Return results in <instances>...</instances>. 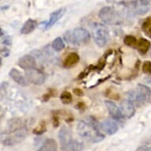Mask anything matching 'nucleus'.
Wrapping results in <instances>:
<instances>
[{
	"label": "nucleus",
	"instance_id": "2",
	"mask_svg": "<svg viewBox=\"0 0 151 151\" xmlns=\"http://www.w3.org/2000/svg\"><path fill=\"white\" fill-rule=\"evenodd\" d=\"M77 132L81 138L91 142H99L104 139V135L100 132L99 128L83 120L78 122Z\"/></svg>",
	"mask_w": 151,
	"mask_h": 151
},
{
	"label": "nucleus",
	"instance_id": "18",
	"mask_svg": "<svg viewBox=\"0 0 151 151\" xmlns=\"http://www.w3.org/2000/svg\"><path fill=\"white\" fill-rule=\"evenodd\" d=\"M150 48V42L148 40L144 38H140L139 40H138L136 49H138L140 54H146V52H148Z\"/></svg>",
	"mask_w": 151,
	"mask_h": 151
},
{
	"label": "nucleus",
	"instance_id": "3",
	"mask_svg": "<svg viewBox=\"0 0 151 151\" xmlns=\"http://www.w3.org/2000/svg\"><path fill=\"white\" fill-rule=\"evenodd\" d=\"M99 17L105 24L120 25L123 22V17L120 13L111 6H104L100 10Z\"/></svg>",
	"mask_w": 151,
	"mask_h": 151
},
{
	"label": "nucleus",
	"instance_id": "29",
	"mask_svg": "<svg viewBox=\"0 0 151 151\" xmlns=\"http://www.w3.org/2000/svg\"><path fill=\"white\" fill-rule=\"evenodd\" d=\"M149 10L148 7L147 6H142V7H139V9H137L136 12L138 14L142 15L145 14L146 13H147V11Z\"/></svg>",
	"mask_w": 151,
	"mask_h": 151
},
{
	"label": "nucleus",
	"instance_id": "34",
	"mask_svg": "<svg viewBox=\"0 0 151 151\" xmlns=\"http://www.w3.org/2000/svg\"><path fill=\"white\" fill-rule=\"evenodd\" d=\"M59 124H60V123H59V120H58V118H56V117H55V118H53V126L55 127H58V125H59Z\"/></svg>",
	"mask_w": 151,
	"mask_h": 151
},
{
	"label": "nucleus",
	"instance_id": "22",
	"mask_svg": "<svg viewBox=\"0 0 151 151\" xmlns=\"http://www.w3.org/2000/svg\"><path fill=\"white\" fill-rule=\"evenodd\" d=\"M137 89L140 90L142 93L145 95L147 102H151V89L148 86H146L145 85L139 84L137 86Z\"/></svg>",
	"mask_w": 151,
	"mask_h": 151
},
{
	"label": "nucleus",
	"instance_id": "5",
	"mask_svg": "<svg viewBox=\"0 0 151 151\" xmlns=\"http://www.w3.org/2000/svg\"><path fill=\"white\" fill-rule=\"evenodd\" d=\"M28 131L26 128L17 129L3 140V143L5 146H14L16 144L22 142L27 136Z\"/></svg>",
	"mask_w": 151,
	"mask_h": 151
},
{
	"label": "nucleus",
	"instance_id": "15",
	"mask_svg": "<svg viewBox=\"0 0 151 151\" xmlns=\"http://www.w3.org/2000/svg\"><path fill=\"white\" fill-rule=\"evenodd\" d=\"M80 57L79 55L75 53V52H71L68 54L65 57L63 62V66L65 68H71V67H74L75 65L78 64V63L79 62Z\"/></svg>",
	"mask_w": 151,
	"mask_h": 151
},
{
	"label": "nucleus",
	"instance_id": "19",
	"mask_svg": "<svg viewBox=\"0 0 151 151\" xmlns=\"http://www.w3.org/2000/svg\"><path fill=\"white\" fill-rule=\"evenodd\" d=\"M142 29L147 37L151 38V17H146L142 23Z\"/></svg>",
	"mask_w": 151,
	"mask_h": 151
},
{
	"label": "nucleus",
	"instance_id": "24",
	"mask_svg": "<svg viewBox=\"0 0 151 151\" xmlns=\"http://www.w3.org/2000/svg\"><path fill=\"white\" fill-rule=\"evenodd\" d=\"M60 100L64 104H69L72 102V95L69 92H63L60 95Z\"/></svg>",
	"mask_w": 151,
	"mask_h": 151
},
{
	"label": "nucleus",
	"instance_id": "23",
	"mask_svg": "<svg viewBox=\"0 0 151 151\" xmlns=\"http://www.w3.org/2000/svg\"><path fill=\"white\" fill-rule=\"evenodd\" d=\"M124 43L127 46H128V47L136 48L137 44H138V40H137L135 37H133V36L127 35V36L124 37Z\"/></svg>",
	"mask_w": 151,
	"mask_h": 151
},
{
	"label": "nucleus",
	"instance_id": "32",
	"mask_svg": "<svg viewBox=\"0 0 151 151\" xmlns=\"http://www.w3.org/2000/svg\"><path fill=\"white\" fill-rule=\"evenodd\" d=\"M139 1H140L142 6H147L151 3V0H139Z\"/></svg>",
	"mask_w": 151,
	"mask_h": 151
},
{
	"label": "nucleus",
	"instance_id": "20",
	"mask_svg": "<svg viewBox=\"0 0 151 151\" xmlns=\"http://www.w3.org/2000/svg\"><path fill=\"white\" fill-rule=\"evenodd\" d=\"M119 3L130 10H133L138 7V0H121Z\"/></svg>",
	"mask_w": 151,
	"mask_h": 151
},
{
	"label": "nucleus",
	"instance_id": "27",
	"mask_svg": "<svg viewBox=\"0 0 151 151\" xmlns=\"http://www.w3.org/2000/svg\"><path fill=\"white\" fill-rule=\"evenodd\" d=\"M63 37H64L65 40H66L67 43H69V44H73V45L75 44V43H74V37H73V33H71L70 31H67V32H65L64 35H63Z\"/></svg>",
	"mask_w": 151,
	"mask_h": 151
},
{
	"label": "nucleus",
	"instance_id": "25",
	"mask_svg": "<svg viewBox=\"0 0 151 151\" xmlns=\"http://www.w3.org/2000/svg\"><path fill=\"white\" fill-rule=\"evenodd\" d=\"M45 131H46V125H45V124L44 122H42L39 126H37V127L32 131V132L36 134H43Z\"/></svg>",
	"mask_w": 151,
	"mask_h": 151
},
{
	"label": "nucleus",
	"instance_id": "1",
	"mask_svg": "<svg viewBox=\"0 0 151 151\" xmlns=\"http://www.w3.org/2000/svg\"><path fill=\"white\" fill-rule=\"evenodd\" d=\"M61 151H82L84 145L78 140H74L71 131L67 127H63L59 132Z\"/></svg>",
	"mask_w": 151,
	"mask_h": 151
},
{
	"label": "nucleus",
	"instance_id": "17",
	"mask_svg": "<svg viewBox=\"0 0 151 151\" xmlns=\"http://www.w3.org/2000/svg\"><path fill=\"white\" fill-rule=\"evenodd\" d=\"M37 151H57V144L53 139H47Z\"/></svg>",
	"mask_w": 151,
	"mask_h": 151
},
{
	"label": "nucleus",
	"instance_id": "35",
	"mask_svg": "<svg viewBox=\"0 0 151 151\" xmlns=\"http://www.w3.org/2000/svg\"><path fill=\"white\" fill-rule=\"evenodd\" d=\"M150 56H151V48H150Z\"/></svg>",
	"mask_w": 151,
	"mask_h": 151
},
{
	"label": "nucleus",
	"instance_id": "13",
	"mask_svg": "<svg viewBox=\"0 0 151 151\" xmlns=\"http://www.w3.org/2000/svg\"><path fill=\"white\" fill-rule=\"evenodd\" d=\"M17 64L22 69L28 70L31 69V68H35L37 63H36V60L33 56L30 55H25L18 60Z\"/></svg>",
	"mask_w": 151,
	"mask_h": 151
},
{
	"label": "nucleus",
	"instance_id": "7",
	"mask_svg": "<svg viewBox=\"0 0 151 151\" xmlns=\"http://www.w3.org/2000/svg\"><path fill=\"white\" fill-rule=\"evenodd\" d=\"M73 37H74V43L77 45L86 44L90 40V34L86 29L83 28H76L73 31Z\"/></svg>",
	"mask_w": 151,
	"mask_h": 151
},
{
	"label": "nucleus",
	"instance_id": "31",
	"mask_svg": "<svg viewBox=\"0 0 151 151\" xmlns=\"http://www.w3.org/2000/svg\"><path fill=\"white\" fill-rule=\"evenodd\" d=\"M136 151H151V146H142L137 149Z\"/></svg>",
	"mask_w": 151,
	"mask_h": 151
},
{
	"label": "nucleus",
	"instance_id": "28",
	"mask_svg": "<svg viewBox=\"0 0 151 151\" xmlns=\"http://www.w3.org/2000/svg\"><path fill=\"white\" fill-rule=\"evenodd\" d=\"M2 45H7V46H10L12 45V40H11V37L10 36H4L2 37Z\"/></svg>",
	"mask_w": 151,
	"mask_h": 151
},
{
	"label": "nucleus",
	"instance_id": "6",
	"mask_svg": "<svg viewBox=\"0 0 151 151\" xmlns=\"http://www.w3.org/2000/svg\"><path fill=\"white\" fill-rule=\"evenodd\" d=\"M25 77L29 82L32 84L40 86L45 83V75L42 71L37 68H31V69L25 70Z\"/></svg>",
	"mask_w": 151,
	"mask_h": 151
},
{
	"label": "nucleus",
	"instance_id": "4",
	"mask_svg": "<svg viewBox=\"0 0 151 151\" xmlns=\"http://www.w3.org/2000/svg\"><path fill=\"white\" fill-rule=\"evenodd\" d=\"M93 36L95 43L100 47H104L109 38V29L102 24H96L93 28Z\"/></svg>",
	"mask_w": 151,
	"mask_h": 151
},
{
	"label": "nucleus",
	"instance_id": "14",
	"mask_svg": "<svg viewBox=\"0 0 151 151\" xmlns=\"http://www.w3.org/2000/svg\"><path fill=\"white\" fill-rule=\"evenodd\" d=\"M9 75L17 84L21 85L22 86H27L29 85V81L27 80L26 77H24V75L18 70L12 68L9 72Z\"/></svg>",
	"mask_w": 151,
	"mask_h": 151
},
{
	"label": "nucleus",
	"instance_id": "21",
	"mask_svg": "<svg viewBox=\"0 0 151 151\" xmlns=\"http://www.w3.org/2000/svg\"><path fill=\"white\" fill-rule=\"evenodd\" d=\"M52 47L55 51H56V52H60V51H62V50L65 47V44L61 37H57V38H55V39L52 41Z\"/></svg>",
	"mask_w": 151,
	"mask_h": 151
},
{
	"label": "nucleus",
	"instance_id": "10",
	"mask_svg": "<svg viewBox=\"0 0 151 151\" xmlns=\"http://www.w3.org/2000/svg\"><path fill=\"white\" fill-rule=\"evenodd\" d=\"M100 128L107 134L112 135L116 133L119 130V125L116 122L112 119H106L100 124Z\"/></svg>",
	"mask_w": 151,
	"mask_h": 151
},
{
	"label": "nucleus",
	"instance_id": "16",
	"mask_svg": "<svg viewBox=\"0 0 151 151\" xmlns=\"http://www.w3.org/2000/svg\"><path fill=\"white\" fill-rule=\"evenodd\" d=\"M37 25H38V23H37V21L29 18L23 25V26L20 30V32L22 34H29V33L34 31L35 29L37 27Z\"/></svg>",
	"mask_w": 151,
	"mask_h": 151
},
{
	"label": "nucleus",
	"instance_id": "11",
	"mask_svg": "<svg viewBox=\"0 0 151 151\" xmlns=\"http://www.w3.org/2000/svg\"><path fill=\"white\" fill-rule=\"evenodd\" d=\"M104 104L106 105L109 114L111 115L113 119H117V120L124 119V117L123 114H122L121 110L119 109V107L117 106L114 102L111 101H105Z\"/></svg>",
	"mask_w": 151,
	"mask_h": 151
},
{
	"label": "nucleus",
	"instance_id": "8",
	"mask_svg": "<svg viewBox=\"0 0 151 151\" xmlns=\"http://www.w3.org/2000/svg\"><path fill=\"white\" fill-rule=\"evenodd\" d=\"M119 109L121 110V112L124 118L131 119L133 117L135 113V108L134 104L129 99L123 100L119 104Z\"/></svg>",
	"mask_w": 151,
	"mask_h": 151
},
{
	"label": "nucleus",
	"instance_id": "33",
	"mask_svg": "<svg viewBox=\"0 0 151 151\" xmlns=\"http://www.w3.org/2000/svg\"><path fill=\"white\" fill-rule=\"evenodd\" d=\"M73 91H74V94H76L77 96H82L83 95V92L80 89H74Z\"/></svg>",
	"mask_w": 151,
	"mask_h": 151
},
{
	"label": "nucleus",
	"instance_id": "9",
	"mask_svg": "<svg viewBox=\"0 0 151 151\" xmlns=\"http://www.w3.org/2000/svg\"><path fill=\"white\" fill-rule=\"evenodd\" d=\"M127 95H128V99L136 106L140 107L147 102L145 95L137 88L134 90H131Z\"/></svg>",
	"mask_w": 151,
	"mask_h": 151
},
{
	"label": "nucleus",
	"instance_id": "12",
	"mask_svg": "<svg viewBox=\"0 0 151 151\" xmlns=\"http://www.w3.org/2000/svg\"><path fill=\"white\" fill-rule=\"evenodd\" d=\"M66 13V8L62 7L58 9L57 10L55 11H53L52 13H51L49 17V21L46 23L45 25V29H50L51 27H52L53 25L57 22L58 21L60 20V18L65 14Z\"/></svg>",
	"mask_w": 151,
	"mask_h": 151
},
{
	"label": "nucleus",
	"instance_id": "30",
	"mask_svg": "<svg viewBox=\"0 0 151 151\" xmlns=\"http://www.w3.org/2000/svg\"><path fill=\"white\" fill-rule=\"evenodd\" d=\"M10 50L8 49L7 47H3L1 49V55H2V56H3V57H8L10 55Z\"/></svg>",
	"mask_w": 151,
	"mask_h": 151
},
{
	"label": "nucleus",
	"instance_id": "26",
	"mask_svg": "<svg viewBox=\"0 0 151 151\" xmlns=\"http://www.w3.org/2000/svg\"><path fill=\"white\" fill-rule=\"evenodd\" d=\"M142 72L146 74H151V62L145 61L142 64Z\"/></svg>",
	"mask_w": 151,
	"mask_h": 151
}]
</instances>
